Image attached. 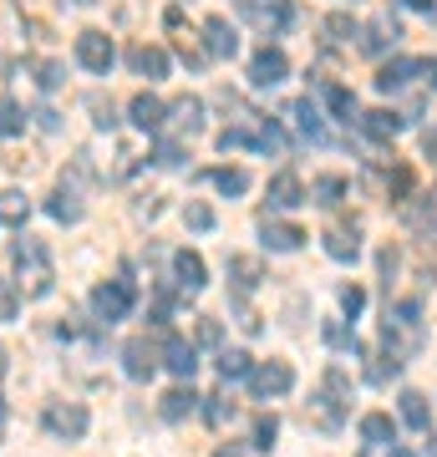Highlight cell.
I'll return each mask as SVG.
<instances>
[{
	"instance_id": "484cf974",
	"label": "cell",
	"mask_w": 437,
	"mask_h": 457,
	"mask_svg": "<svg viewBox=\"0 0 437 457\" xmlns=\"http://www.w3.org/2000/svg\"><path fill=\"white\" fill-rule=\"evenodd\" d=\"M229 275H234L240 290H255L259 279H265V270H259V260H249V254H234V260H229Z\"/></svg>"
},
{
	"instance_id": "f35d334b",
	"label": "cell",
	"mask_w": 437,
	"mask_h": 457,
	"mask_svg": "<svg viewBox=\"0 0 437 457\" xmlns=\"http://www.w3.org/2000/svg\"><path fill=\"white\" fill-rule=\"evenodd\" d=\"M153 158H158L163 168H183V143H179V137H163Z\"/></svg>"
},
{
	"instance_id": "3957f363",
	"label": "cell",
	"mask_w": 437,
	"mask_h": 457,
	"mask_svg": "<svg viewBox=\"0 0 437 457\" xmlns=\"http://www.w3.org/2000/svg\"><path fill=\"white\" fill-rule=\"evenodd\" d=\"M41 422H46V432H51V437L77 442L81 432H87V407H81V402H46V411H41Z\"/></svg>"
},
{
	"instance_id": "d6a6232c",
	"label": "cell",
	"mask_w": 437,
	"mask_h": 457,
	"mask_svg": "<svg viewBox=\"0 0 437 457\" xmlns=\"http://www.w3.org/2000/svg\"><path fill=\"white\" fill-rule=\"evenodd\" d=\"M209 407H204V417H209V427H229L234 422V402L229 396H204Z\"/></svg>"
},
{
	"instance_id": "681fc988",
	"label": "cell",
	"mask_w": 437,
	"mask_h": 457,
	"mask_svg": "<svg viewBox=\"0 0 437 457\" xmlns=\"http://www.w3.org/2000/svg\"><path fill=\"white\" fill-rule=\"evenodd\" d=\"M0 376H5V345H0Z\"/></svg>"
},
{
	"instance_id": "7a4b0ae2",
	"label": "cell",
	"mask_w": 437,
	"mask_h": 457,
	"mask_svg": "<svg viewBox=\"0 0 437 457\" xmlns=\"http://www.w3.org/2000/svg\"><path fill=\"white\" fill-rule=\"evenodd\" d=\"M132 300H138L132 279H107V285H97V290H92V311H97L102 326H113V320H122V315L132 311Z\"/></svg>"
},
{
	"instance_id": "74e56055",
	"label": "cell",
	"mask_w": 437,
	"mask_h": 457,
	"mask_svg": "<svg viewBox=\"0 0 437 457\" xmlns=\"http://www.w3.org/2000/svg\"><path fill=\"white\" fill-rule=\"evenodd\" d=\"M36 82L46 87V92H56V87L66 82V66L62 62H41V66H36Z\"/></svg>"
},
{
	"instance_id": "f1b7e54d",
	"label": "cell",
	"mask_w": 437,
	"mask_h": 457,
	"mask_svg": "<svg viewBox=\"0 0 437 457\" xmlns=\"http://www.w3.org/2000/svg\"><path fill=\"white\" fill-rule=\"evenodd\" d=\"M249 371H255V361L244 356V351H219V376L224 381H244Z\"/></svg>"
},
{
	"instance_id": "30bf717a",
	"label": "cell",
	"mask_w": 437,
	"mask_h": 457,
	"mask_svg": "<svg viewBox=\"0 0 437 457\" xmlns=\"http://www.w3.org/2000/svg\"><path fill=\"white\" fill-rule=\"evenodd\" d=\"M244 16L255 21L259 31H270V36H275L280 26L290 21V5H285V0H244Z\"/></svg>"
},
{
	"instance_id": "83f0119b",
	"label": "cell",
	"mask_w": 437,
	"mask_h": 457,
	"mask_svg": "<svg viewBox=\"0 0 437 457\" xmlns=\"http://www.w3.org/2000/svg\"><path fill=\"white\" fill-rule=\"evenodd\" d=\"M310 194H315V204H321V209H336L340 198H346V179L325 173V179H315V188H310Z\"/></svg>"
},
{
	"instance_id": "603a6c76",
	"label": "cell",
	"mask_w": 437,
	"mask_h": 457,
	"mask_svg": "<svg viewBox=\"0 0 437 457\" xmlns=\"http://www.w3.org/2000/svg\"><path fill=\"white\" fill-rule=\"evenodd\" d=\"M209 183L219 188V194H229V198L249 194V173H244V168H214V173H209Z\"/></svg>"
},
{
	"instance_id": "e575fe53",
	"label": "cell",
	"mask_w": 437,
	"mask_h": 457,
	"mask_svg": "<svg viewBox=\"0 0 437 457\" xmlns=\"http://www.w3.org/2000/svg\"><path fill=\"white\" fill-rule=\"evenodd\" d=\"M21 128H26L21 107H16V102H0V137H16Z\"/></svg>"
},
{
	"instance_id": "9c48e42d",
	"label": "cell",
	"mask_w": 437,
	"mask_h": 457,
	"mask_svg": "<svg viewBox=\"0 0 437 457\" xmlns=\"http://www.w3.org/2000/svg\"><path fill=\"white\" fill-rule=\"evenodd\" d=\"M128 66L138 71V77H147V82H158V77H168V51L138 41V46L128 51Z\"/></svg>"
},
{
	"instance_id": "e0dca14e",
	"label": "cell",
	"mask_w": 437,
	"mask_h": 457,
	"mask_svg": "<svg viewBox=\"0 0 437 457\" xmlns=\"http://www.w3.org/2000/svg\"><path fill=\"white\" fill-rule=\"evenodd\" d=\"M402 122L407 117H397V112H361V132H366L372 143H391V137L402 132Z\"/></svg>"
},
{
	"instance_id": "8fae6325",
	"label": "cell",
	"mask_w": 437,
	"mask_h": 457,
	"mask_svg": "<svg viewBox=\"0 0 437 457\" xmlns=\"http://www.w3.org/2000/svg\"><path fill=\"white\" fill-rule=\"evenodd\" d=\"M173 275H179V285L189 295H198L209 285V270H204V260H198L194 249H179V254H173Z\"/></svg>"
},
{
	"instance_id": "c3c4849f",
	"label": "cell",
	"mask_w": 437,
	"mask_h": 457,
	"mask_svg": "<svg viewBox=\"0 0 437 457\" xmlns=\"http://www.w3.org/2000/svg\"><path fill=\"white\" fill-rule=\"evenodd\" d=\"M0 442H5V402H0Z\"/></svg>"
},
{
	"instance_id": "ab89813d",
	"label": "cell",
	"mask_w": 437,
	"mask_h": 457,
	"mask_svg": "<svg viewBox=\"0 0 437 457\" xmlns=\"http://www.w3.org/2000/svg\"><path fill=\"white\" fill-rule=\"evenodd\" d=\"M397 371H402V361L387 356V351H382V356H372V366H366V376H372V381H387V376H397Z\"/></svg>"
},
{
	"instance_id": "ac0fdd59",
	"label": "cell",
	"mask_w": 437,
	"mask_h": 457,
	"mask_svg": "<svg viewBox=\"0 0 437 457\" xmlns=\"http://www.w3.org/2000/svg\"><path fill=\"white\" fill-rule=\"evenodd\" d=\"M168 117H173V128H179V132L194 137V132L204 128V102H198V97H179L173 107H168Z\"/></svg>"
},
{
	"instance_id": "ee69618b",
	"label": "cell",
	"mask_w": 437,
	"mask_h": 457,
	"mask_svg": "<svg viewBox=\"0 0 437 457\" xmlns=\"http://www.w3.org/2000/svg\"><path fill=\"white\" fill-rule=\"evenodd\" d=\"M92 112H97V117H92V122H97V128H113V122H117L113 102H102V97H92Z\"/></svg>"
},
{
	"instance_id": "d4e9b609",
	"label": "cell",
	"mask_w": 437,
	"mask_h": 457,
	"mask_svg": "<svg viewBox=\"0 0 437 457\" xmlns=\"http://www.w3.org/2000/svg\"><path fill=\"white\" fill-rule=\"evenodd\" d=\"M325 102H331V112H336L340 122H361L357 92H346V87H325Z\"/></svg>"
},
{
	"instance_id": "7bdbcfd3",
	"label": "cell",
	"mask_w": 437,
	"mask_h": 457,
	"mask_svg": "<svg viewBox=\"0 0 437 457\" xmlns=\"http://www.w3.org/2000/svg\"><path fill=\"white\" fill-rule=\"evenodd\" d=\"M325 341H331V345H351V351H357V336H351L346 326H336V320L325 326Z\"/></svg>"
},
{
	"instance_id": "cb8c5ba5",
	"label": "cell",
	"mask_w": 437,
	"mask_h": 457,
	"mask_svg": "<svg viewBox=\"0 0 437 457\" xmlns=\"http://www.w3.org/2000/svg\"><path fill=\"white\" fill-rule=\"evenodd\" d=\"M46 213L56 219V224H77V219H81V198L71 194V188H62V194H51Z\"/></svg>"
},
{
	"instance_id": "d6986e66",
	"label": "cell",
	"mask_w": 437,
	"mask_h": 457,
	"mask_svg": "<svg viewBox=\"0 0 437 457\" xmlns=\"http://www.w3.org/2000/svg\"><path fill=\"white\" fill-rule=\"evenodd\" d=\"M412 77H417V62H412V56H397V62H387L376 71V87H382V92H397V87H407Z\"/></svg>"
},
{
	"instance_id": "8992f818",
	"label": "cell",
	"mask_w": 437,
	"mask_h": 457,
	"mask_svg": "<svg viewBox=\"0 0 437 457\" xmlns=\"http://www.w3.org/2000/svg\"><path fill=\"white\" fill-rule=\"evenodd\" d=\"M290 77V56L280 46H259L255 51V62H249V82L255 87H275V82H285Z\"/></svg>"
},
{
	"instance_id": "7c38bea8",
	"label": "cell",
	"mask_w": 437,
	"mask_h": 457,
	"mask_svg": "<svg viewBox=\"0 0 437 457\" xmlns=\"http://www.w3.org/2000/svg\"><path fill=\"white\" fill-rule=\"evenodd\" d=\"M285 117L295 122V132H300V137H310V143H325V122H321V112H315L306 97L290 102V107H285Z\"/></svg>"
},
{
	"instance_id": "9a60e30c",
	"label": "cell",
	"mask_w": 437,
	"mask_h": 457,
	"mask_svg": "<svg viewBox=\"0 0 437 457\" xmlns=\"http://www.w3.org/2000/svg\"><path fill=\"white\" fill-rule=\"evenodd\" d=\"M163 366L179 376V381H194V371H198V351L189 341H168V351H163Z\"/></svg>"
},
{
	"instance_id": "52a82bcc",
	"label": "cell",
	"mask_w": 437,
	"mask_h": 457,
	"mask_svg": "<svg viewBox=\"0 0 437 457\" xmlns=\"http://www.w3.org/2000/svg\"><path fill=\"white\" fill-rule=\"evenodd\" d=\"M234 51H240V36H234V26H229L224 16H209V21H204V56H219V62H224V56H234Z\"/></svg>"
},
{
	"instance_id": "7402d4cb",
	"label": "cell",
	"mask_w": 437,
	"mask_h": 457,
	"mask_svg": "<svg viewBox=\"0 0 437 457\" xmlns=\"http://www.w3.org/2000/svg\"><path fill=\"white\" fill-rule=\"evenodd\" d=\"M325 254H331V260H357L361 254V239H357V228H331V234H325Z\"/></svg>"
},
{
	"instance_id": "7dc6e473",
	"label": "cell",
	"mask_w": 437,
	"mask_h": 457,
	"mask_svg": "<svg viewBox=\"0 0 437 457\" xmlns=\"http://www.w3.org/2000/svg\"><path fill=\"white\" fill-rule=\"evenodd\" d=\"M214 457H244V453H240V447H219Z\"/></svg>"
},
{
	"instance_id": "6da1fadb",
	"label": "cell",
	"mask_w": 437,
	"mask_h": 457,
	"mask_svg": "<svg viewBox=\"0 0 437 457\" xmlns=\"http://www.w3.org/2000/svg\"><path fill=\"white\" fill-rule=\"evenodd\" d=\"M11 260H16V290L31 295V300H41V295H51V285H56V270H51V254L41 239H31V234H21L16 245H11Z\"/></svg>"
},
{
	"instance_id": "1f68e13d",
	"label": "cell",
	"mask_w": 437,
	"mask_h": 457,
	"mask_svg": "<svg viewBox=\"0 0 437 457\" xmlns=\"http://www.w3.org/2000/svg\"><path fill=\"white\" fill-rule=\"evenodd\" d=\"M397 36H402V31H397V21H376L372 31L361 36V51H387Z\"/></svg>"
},
{
	"instance_id": "4dcf8cb0",
	"label": "cell",
	"mask_w": 437,
	"mask_h": 457,
	"mask_svg": "<svg viewBox=\"0 0 437 457\" xmlns=\"http://www.w3.org/2000/svg\"><path fill=\"white\" fill-rule=\"evenodd\" d=\"M310 417H315L325 432H336V427H340V402H336V396H310Z\"/></svg>"
},
{
	"instance_id": "bcb514c9",
	"label": "cell",
	"mask_w": 437,
	"mask_h": 457,
	"mask_svg": "<svg viewBox=\"0 0 437 457\" xmlns=\"http://www.w3.org/2000/svg\"><path fill=\"white\" fill-rule=\"evenodd\" d=\"M407 5H412V11H433V0H407Z\"/></svg>"
},
{
	"instance_id": "4fadbf2b",
	"label": "cell",
	"mask_w": 437,
	"mask_h": 457,
	"mask_svg": "<svg viewBox=\"0 0 437 457\" xmlns=\"http://www.w3.org/2000/svg\"><path fill=\"white\" fill-rule=\"evenodd\" d=\"M122 366H128L132 381H147V376L158 371V356H153V345L147 341H128L122 345Z\"/></svg>"
},
{
	"instance_id": "5bb4252c",
	"label": "cell",
	"mask_w": 437,
	"mask_h": 457,
	"mask_svg": "<svg viewBox=\"0 0 437 457\" xmlns=\"http://www.w3.org/2000/svg\"><path fill=\"white\" fill-rule=\"evenodd\" d=\"M295 204H306V188H300V179L285 168V173L270 179V209H295Z\"/></svg>"
},
{
	"instance_id": "ffe728a7",
	"label": "cell",
	"mask_w": 437,
	"mask_h": 457,
	"mask_svg": "<svg viewBox=\"0 0 437 457\" xmlns=\"http://www.w3.org/2000/svg\"><path fill=\"white\" fill-rule=\"evenodd\" d=\"M198 402H204V396H194V386H173V392L163 396V417H168V422H183L189 411H198Z\"/></svg>"
},
{
	"instance_id": "836d02e7",
	"label": "cell",
	"mask_w": 437,
	"mask_h": 457,
	"mask_svg": "<svg viewBox=\"0 0 437 457\" xmlns=\"http://www.w3.org/2000/svg\"><path fill=\"white\" fill-rule=\"evenodd\" d=\"M16 311H21V290L0 275V320H16Z\"/></svg>"
},
{
	"instance_id": "ba28073f",
	"label": "cell",
	"mask_w": 437,
	"mask_h": 457,
	"mask_svg": "<svg viewBox=\"0 0 437 457\" xmlns=\"http://www.w3.org/2000/svg\"><path fill=\"white\" fill-rule=\"evenodd\" d=\"M128 117H132V128H143V132H163V122H168V107H163L153 92H138V97L128 102Z\"/></svg>"
},
{
	"instance_id": "5b68a950",
	"label": "cell",
	"mask_w": 437,
	"mask_h": 457,
	"mask_svg": "<svg viewBox=\"0 0 437 457\" xmlns=\"http://www.w3.org/2000/svg\"><path fill=\"white\" fill-rule=\"evenodd\" d=\"M113 36L107 31H81L77 36V62L87 66V71H97V77H107V66H113Z\"/></svg>"
},
{
	"instance_id": "8d00e7d4",
	"label": "cell",
	"mask_w": 437,
	"mask_h": 457,
	"mask_svg": "<svg viewBox=\"0 0 437 457\" xmlns=\"http://www.w3.org/2000/svg\"><path fill=\"white\" fill-rule=\"evenodd\" d=\"M275 437H280V422H275V417H259V422H255V447H259V453H270Z\"/></svg>"
},
{
	"instance_id": "d590c367",
	"label": "cell",
	"mask_w": 437,
	"mask_h": 457,
	"mask_svg": "<svg viewBox=\"0 0 437 457\" xmlns=\"http://www.w3.org/2000/svg\"><path fill=\"white\" fill-rule=\"evenodd\" d=\"M183 224L198 228V234H209V228H214V209H209V204H189V209H183Z\"/></svg>"
},
{
	"instance_id": "277c9868",
	"label": "cell",
	"mask_w": 437,
	"mask_h": 457,
	"mask_svg": "<svg viewBox=\"0 0 437 457\" xmlns=\"http://www.w3.org/2000/svg\"><path fill=\"white\" fill-rule=\"evenodd\" d=\"M249 386H255L259 402H270V396H285V392L295 386L290 361H255V371H249Z\"/></svg>"
},
{
	"instance_id": "60d3db41",
	"label": "cell",
	"mask_w": 437,
	"mask_h": 457,
	"mask_svg": "<svg viewBox=\"0 0 437 457\" xmlns=\"http://www.w3.org/2000/svg\"><path fill=\"white\" fill-rule=\"evenodd\" d=\"M325 31H331V41H351V36H361L351 16H331V21H325Z\"/></svg>"
},
{
	"instance_id": "4316f807",
	"label": "cell",
	"mask_w": 437,
	"mask_h": 457,
	"mask_svg": "<svg viewBox=\"0 0 437 457\" xmlns=\"http://www.w3.org/2000/svg\"><path fill=\"white\" fill-rule=\"evenodd\" d=\"M26 213H31V204H26L21 188H5L0 194V224H26Z\"/></svg>"
},
{
	"instance_id": "b9f144b4",
	"label": "cell",
	"mask_w": 437,
	"mask_h": 457,
	"mask_svg": "<svg viewBox=\"0 0 437 457\" xmlns=\"http://www.w3.org/2000/svg\"><path fill=\"white\" fill-rule=\"evenodd\" d=\"M361 305H366V290H361V285H346V290H340V311L361 315Z\"/></svg>"
},
{
	"instance_id": "816d5d0a",
	"label": "cell",
	"mask_w": 437,
	"mask_h": 457,
	"mask_svg": "<svg viewBox=\"0 0 437 457\" xmlns=\"http://www.w3.org/2000/svg\"><path fill=\"white\" fill-rule=\"evenodd\" d=\"M77 5H92V0H77Z\"/></svg>"
},
{
	"instance_id": "44dd1931",
	"label": "cell",
	"mask_w": 437,
	"mask_h": 457,
	"mask_svg": "<svg viewBox=\"0 0 437 457\" xmlns=\"http://www.w3.org/2000/svg\"><path fill=\"white\" fill-rule=\"evenodd\" d=\"M300 245H306V234H300L295 224H270V219H265V249L290 254V249H300Z\"/></svg>"
},
{
	"instance_id": "2e32d148",
	"label": "cell",
	"mask_w": 437,
	"mask_h": 457,
	"mask_svg": "<svg viewBox=\"0 0 437 457\" xmlns=\"http://www.w3.org/2000/svg\"><path fill=\"white\" fill-rule=\"evenodd\" d=\"M361 442H366V447H391V442H397V427H391L387 411H366V417H361Z\"/></svg>"
},
{
	"instance_id": "f546056e",
	"label": "cell",
	"mask_w": 437,
	"mask_h": 457,
	"mask_svg": "<svg viewBox=\"0 0 437 457\" xmlns=\"http://www.w3.org/2000/svg\"><path fill=\"white\" fill-rule=\"evenodd\" d=\"M402 417H407V427H417V432H422V427L433 422V411H427V396H422V392H402Z\"/></svg>"
},
{
	"instance_id": "f6af8a7d",
	"label": "cell",
	"mask_w": 437,
	"mask_h": 457,
	"mask_svg": "<svg viewBox=\"0 0 437 457\" xmlns=\"http://www.w3.org/2000/svg\"><path fill=\"white\" fill-rule=\"evenodd\" d=\"M198 341H219V320H198Z\"/></svg>"
},
{
	"instance_id": "f907efd6",
	"label": "cell",
	"mask_w": 437,
	"mask_h": 457,
	"mask_svg": "<svg viewBox=\"0 0 437 457\" xmlns=\"http://www.w3.org/2000/svg\"><path fill=\"white\" fill-rule=\"evenodd\" d=\"M391 457H412V453H402V447H391Z\"/></svg>"
}]
</instances>
